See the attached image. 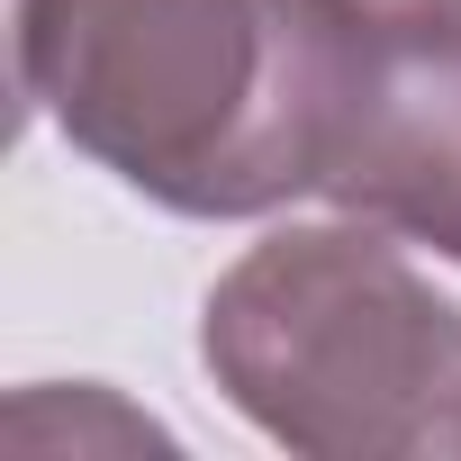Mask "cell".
<instances>
[{
	"label": "cell",
	"mask_w": 461,
	"mask_h": 461,
	"mask_svg": "<svg viewBox=\"0 0 461 461\" xmlns=\"http://www.w3.org/2000/svg\"><path fill=\"white\" fill-rule=\"evenodd\" d=\"M199 353L308 461H461V308L389 226H281L208 290Z\"/></svg>",
	"instance_id": "obj_2"
},
{
	"label": "cell",
	"mask_w": 461,
	"mask_h": 461,
	"mask_svg": "<svg viewBox=\"0 0 461 461\" xmlns=\"http://www.w3.org/2000/svg\"><path fill=\"white\" fill-rule=\"evenodd\" d=\"M416 10H452V19H461V0H416Z\"/></svg>",
	"instance_id": "obj_4"
},
{
	"label": "cell",
	"mask_w": 461,
	"mask_h": 461,
	"mask_svg": "<svg viewBox=\"0 0 461 461\" xmlns=\"http://www.w3.org/2000/svg\"><path fill=\"white\" fill-rule=\"evenodd\" d=\"M362 46L371 0H19L28 100L172 217L317 190Z\"/></svg>",
	"instance_id": "obj_1"
},
{
	"label": "cell",
	"mask_w": 461,
	"mask_h": 461,
	"mask_svg": "<svg viewBox=\"0 0 461 461\" xmlns=\"http://www.w3.org/2000/svg\"><path fill=\"white\" fill-rule=\"evenodd\" d=\"M317 190L344 217H371L461 263V19L452 10L371 0V46Z\"/></svg>",
	"instance_id": "obj_3"
}]
</instances>
